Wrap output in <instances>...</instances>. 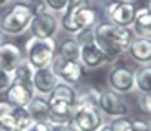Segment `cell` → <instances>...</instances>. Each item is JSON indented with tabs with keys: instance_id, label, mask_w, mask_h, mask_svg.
Here are the masks:
<instances>
[{
	"instance_id": "8fae6325",
	"label": "cell",
	"mask_w": 151,
	"mask_h": 131,
	"mask_svg": "<svg viewBox=\"0 0 151 131\" xmlns=\"http://www.w3.org/2000/svg\"><path fill=\"white\" fill-rule=\"evenodd\" d=\"M35 96V89L33 86L27 82H20L15 80L11 82V86L6 89V100L11 104L13 107H26Z\"/></svg>"
},
{
	"instance_id": "30bf717a",
	"label": "cell",
	"mask_w": 151,
	"mask_h": 131,
	"mask_svg": "<svg viewBox=\"0 0 151 131\" xmlns=\"http://www.w3.org/2000/svg\"><path fill=\"white\" fill-rule=\"evenodd\" d=\"M31 37L37 38H55L60 31V20L58 15L55 13H44V15H35L33 20H31Z\"/></svg>"
},
{
	"instance_id": "8d00e7d4",
	"label": "cell",
	"mask_w": 151,
	"mask_h": 131,
	"mask_svg": "<svg viewBox=\"0 0 151 131\" xmlns=\"http://www.w3.org/2000/svg\"><path fill=\"white\" fill-rule=\"evenodd\" d=\"M4 37H6V35H4L2 31H0V44H4Z\"/></svg>"
},
{
	"instance_id": "7402d4cb",
	"label": "cell",
	"mask_w": 151,
	"mask_h": 131,
	"mask_svg": "<svg viewBox=\"0 0 151 131\" xmlns=\"http://www.w3.org/2000/svg\"><path fill=\"white\" fill-rule=\"evenodd\" d=\"M99 98H100V91L96 89V87H93V86H88L84 91H78L77 106H96L99 107Z\"/></svg>"
},
{
	"instance_id": "f1b7e54d",
	"label": "cell",
	"mask_w": 151,
	"mask_h": 131,
	"mask_svg": "<svg viewBox=\"0 0 151 131\" xmlns=\"http://www.w3.org/2000/svg\"><path fill=\"white\" fill-rule=\"evenodd\" d=\"M75 38L78 40V44H91V42H95V33H93V29H84Z\"/></svg>"
},
{
	"instance_id": "277c9868",
	"label": "cell",
	"mask_w": 151,
	"mask_h": 131,
	"mask_svg": "<svg viewBox=\"0 0 151 131\" xmlns=\"http://www.w3.org/2000/svg\"><path fill=\"white\" fill-rule=\"evenodd\" d=\"M57 57V42L55 38H37L29 37L24 44V58L35 69H42L51 66L53 58Z\"/></svg>"
},
{
	"instance_id": "52a82bcc",
	"label": "cell",
	"mask_w": 151,
	"mask_h": 131,
	"mask_svg": "<svg viewBox=\"0 0 151 131\" xmlns=\"http://www.w3.org/2000/svg\"><path fill=\"white\" fill-rule=\"evenodd\" d=\"M137 4L135 2H122V0H113V2L106 4V17L109 22L120 27H131L135 17H137Z\"/></svg>"
},
{
	"instance_id": "e575fe53",
	"label": "cell",
	"mask_w": 151,
	"mask_h": 131,
	"mask_svg": "<svg viewBox=\"0 0 151 131\" xmlns=\"http://www.w3.org/2000/svg\"><path fill=\"white\" fill-rule=\"evenodd\" d=\"M13 0H0V7H6V6H9Z\"/></svg>"
},
{
	"instance_id": "4316f807",
	"label": "cell",
	"mask_w": 151,
	"mask_h": 131,
	"mask_svg": "<svg viewBox=\"0 0 151 131\" xmlns=\"http://www.w3.org/2000/svg\"><path fill=\"white\" fill-rule=\"evenodd\" d=\"M44 2L47 4V7H49L51 13H55V15H62L64 11L68 9L69 0H44Z\"/></svg>"
},
{
	"instance_id": "d6a6232c",
	"label": "cell",
	"mask_w": 151,
	"mask_h": 131,
	"mask_svg": "<svg viewBox=\"0 0 151 131\" xmlns=\"http://www.w3.org/2000/svg\"><path fill=\"white\" fill-rule=\"evenodd\" d=\"M29 131H49V122H35Z\"/></svg>"
},
{
	"instance_id": "603a6c76",
	"label": "cell",
	"mask_w": 151,
	"mask_h": 131,
	"mask_svg": "<svg viewBox=\"0 0 151 131\" xmlns=\"http://www.w3.org/2000/svg\"><path fill=\"white\" fill-rule=\"evenodd\" d=\"M33 75H35V68L24 58V60L15 68V71H13V78H15V80H20V82H27V84H31V80H33Z\"/></svg>"
},
{
	"instance_id": "4fadbf2b",
	"label": "cell",
	"mask_w": 151,
	"mask_h": 131,
	"mask_svg": "<svg viewBox=\"0 0 151 131\" xmlns=\"http://www.w3.org/2000/svg\"><path fill=\"white\" fill-rule=\"evenodd\" d=\"M80 64L86 69H99L102 66L107 64L106 55L102 53V49L96 46L95 42L91 44H80Z\"/></svg>"
},
{
	"instance_id": "f35d334b",
	"label": "cell",
	"mask_w": 151,
	"mask_h": 131,
	"mask_svg": "<svg viewBox=\"0 0 151 131\" xmlns=\"http://www.w3.org/2000/svg\"><path fill=\"white\" fill-rule=\"evenodd\" d=\"M17 2H24V4H29L31 0H17Z\"/></svg>"
},
{
	"instance_id": "9a60e30c",
	"label": "cell",
	"mask_w": 151,
	"mask_h": 131,
	"mask_svg": "<svg viewBox=\"0 0 151 131\" xmlns=\"http://www.w3.org/2000/svg\"><path fill=\"white\" fill-rule=\"evenodd\" d=\"M24 60V51L20 49L17 44L4 42L0 44V68L13 73L15 68Z\"/></svg>"
},
{
	"instance_id": "ac0fdd59",
	"label": "cell",
	"mask_w": 151,
	"mask_h": 131,
	"mask_svg": "<svg viewBox=\"0 0 151 131\" xmlns=\"http://www.w3.org/2000/svg\"><path fill=\"white\" fill-rule=\"evenodd\" d=\"M26 107H27V111H29L31 118H33L35 122H47V120H49V102H47V96L35 95L33 100H31Z\"/></svg>"
},
{
	"instance_id": "484cf974",
	"label": "cell",
	"mask_w": 151,
	"mask_h": 131,
	"mask_svg": "<svg viewBox=\"0 0 151 131\" xmlns=\"http://www.w3.org/2000/svg\"><path fill=\"white\" fill-rule=\"evenodd\" d=\"M111 127L115 131H131V124H133V118H127V117H115L111 118Z\"/></svg>"
},
{
	"instance_id": "d6986e66",
	"label": "cell",
	"mask_w": 151,
	"mask_h": 131,
	"mask_svg": "<svg viewBox=\"0 0 151 131\" xmlns=\"http://www.w3.org/2000/svg\"><path fill=\"white\" fill-rule=\"evenodd\" d=\"M57 55L66 60H78L80 58V44L75 37L64 38L57 46Z\"/></svg>"
},
{
	"instance_id": "6da1fadb",
	"label": "cell",
	"mask_w": 151,
	"mask_h": 131,
	"mask_svg": "<svg viewBox=\"0 0 151 131\" xmlns=\"http://www.w3.org/2000/svg\"><path fill=\"white\" fill-rule=\"evenodd\" d=\"M93 33H95V44L106 55L107 64H115L122 60L124 55H127L129 42L133 38L131 31L127 27H120L109 20H104L93 27Z\"/></svg>"
},
{
	"instance_id": "7c38bea8",
	"label": "cell",
	"mask_w": 151,
	"mask_h": 131,
	"mask_svg": "<svg viewBox=\"0 0 151 131\" xmlns=\"http://www.w3.org/2000/svg\"><path fill=\"white\" fill-rule=\"evenodd\" d=\"M57 84H58V76L55 75V71L51 69V66L42 68V69H35L33 80H31V86H33V89H35V95L47 96L53 89H55Z\"/></svg>"
},
{
	"instance_id": "83f0119b",
	"label": "cell",
	"mask_w": 151,
	"mask_h": 131,
	"mask_svg": "<svg viewBox=\"0 0 151 131\" xmlns=\"http://www.w3.org/2000/svg\"><path fill=\"white\" fill-rule=\"evenodd\" d=\"M11 82H13V73L0 68V93H6V89L11 86Z\"/></svg>"
},
{
	"instance_id": "d4e9b609",
	"label": "cell",
	"mask_w": 151,
	"mask_h": 131,
	"mask_svg": "<svg viewBox=\"0 0 151 131\" xmlns=\"http://www.w3.org/2000/svg\"><path fill=\"white\" fill-rule=\"evenodd\" d=\"M137 106H138V109H140L142 115L151 117V93H138Z\"/></svg>"
},
{
	"instance_id": "9c48e42d",
	"label": "cell",
	"mask_w": 151,
	"mask_h": 131,
	"mask_svg": "<svg viewBox=\"0 0 151 131\" xmlns=\"http://www.w3.org/2000/svg\"><path fill=\"white\" fill-rule=\"evenodd\" d=\"M51 69L55 71L58 80L77 86L82 80L86 68L80 64V60H66V58H62V57L57 55V57L53 58V62H51Z\"/></svg>"
},
{
	"instance_id": "1f68e13d",
	"label": "cell",
	"mask_w": 151,
	"mask_h": 131,
	"mask_svg": "<svg viewBox=\"0 0 151 131\" xmlns=\"http://www.w3.org/2000/svg\"><path fill=\"white\" fill-rule=\"evenodd\" d=\"M49 122V120H47ZM49 131H75L71 124H58V122H49Z\"/></svg>"
},
{
	"instance_id": "44dd1931",
	"label": "cell",
	"mask_w": 151,
	"mask_h": 131,
	"mask_svg": "<svg viewBox=\"0 0 151 131\" xmlns=\"http://www.w3.org/2000/svg\"><path fill=\"white\" fill-rule=\"evenodd\" d=\"M35 120L31 118L27 107H15L13 111V129L17 131H29L33 127Z\"/></svg>"
},
{
	"instance_id": "cb8c5ba5",
	"label": "cell",
	"mask_w": 151,
	"mask_h": 131,
	"mask_svg": "<svg viewBox=\"0 0 151 131\" xmlns=\"http://www.w3.org/2000/svg\"><path fill=\"white\" fill-rule=\"evenodd\" d=\"M13 111H15V107L7 100L0 102V131L13 129Z\"/></svg>"
},
{
	"instance_id": "d590c367",
	"label": "cell",
	"mask_w": 151,
	"mask_h": 131,
	"mask_svg": "<svg viewBox=\"0 0 151 131\" xmlns=\"http://www.w3.org/2000/svg\"><path fill=\"white\" fill-rule=\"evenodd\" d=\"M95 2H99V4L106 6V4H109V2H113V0H95Z\"/></svg>"
},
{
	"instance_id": "ffe728a7",
	"label": "cell",
	"mask_w": 151,
	"mask_h": 131,
	"mask_svg": "<svg viewBox=\"0 0 151 131\" xmlns=\"http://www.w3.org/2000/svg\"><path fill=\"white\" fill-rule=\"evenodd\" d=\"M135 89L138 93H151V64L135 69Z\"/></svg>"
},
{
	"instance_id": "3957f363",
	"label": "cell",
	"mask_w": 151,
	"mask_h": 131,
	"mask_svg": "<svg viewBox=\"0 0 151 131\" xmlns=\"http://www.w3.org/2000/svg\"><path fill=\"white\" fill-rule=\"evenodd\" d=\"M33 11L29 4L15 2L6 13L0 17V31L6 37H20L26 31H29L31 20H33Z\"/></svg>"
},
{
	"instance_id": "60d3db41",
	"label": "cell",
	"mask_w": 151,
	"mask_h": 131,
	"mask_svg": "<svg viewBox=\"0 0 151 131\" xmlns=\"http://www.w3.org/2000/svg\"><path fill=\"white\" fill-rule=\"evenodd\" d=\"M7 131H17V129H7Z\"/></svg>"
},
{
	"instance_id": "4dcf8cb0",
	"label": "cell",
	"mask_w": 151,
	"mask_h": 131,
	"mask_svg": "<svg viewBox=\"0 0 151 131\" xmlns=\"http://www.w3.org/2000/svg\"><path fill=\"white\" fill-rule=\"evenodd\" d=\"M131 131H151L149 122L142 118H133V124H131Z\"/></svg>"
},
{
	"instance_id": "836d02e7",
	"label": "cell",
	"mask_w": 151,
	"mask_h": 131,
	"mask_svg": "<svg viewBox=\"0 0 151 131\" xmlns=\"http://www.w3.org/2000/svg\"><path fill=\"white\" fill-rule=\"evenodd\" d=\"M99 131H115V129L111 127V124H106V122H104V124L99 127Z\"/></svg>"
},
{
	"instance_id": "7a4b0ae2",
	"label": "cell",
	"mask_w": 151,
	"mask_h": 131,
	"mask_svg": "<svg viewBox=\"0 0 151 131\" xmlns=\"http://www.w3.org/2000/svg\"><path fill=\"white\" fill-rule=\"evenodd\" d=\"M60 29H64L69 37H77L84 29H93L100 22V15L91 4L80 6L75 9H66L62 15H58Z\"/></svg>"
},
{
	"instance_id": "b9f144b4",
	"label": "cell",
	"mask_w": 151,
	"mask_h": 131,
	"mask_svg": "<svg viewBox=\"0 0 151 131\" xmlns=\"http://www.w3.org/2000/svg\"><path fill=\"white\" fill-rule=\"evenodd\" d=\"M149 127H151V122H149Z\"/></svg>"
},
{
	"instance_id": "f546056e",
	"label": "cell",
	"mask_w": 151,
	"mask_h": 131,
	"mask_svg": "<svg viewBox=\"0 0 151 131\" xmlns=\"http://www.w3.org/2000/svg\"><path fill=\"white\" fill-rule=\"evenodd\" d=\"M31 6V11H33V15H44V13H49V7L44 0H35Z\"/></svg>"
},
{
	"instance_id": "ba28073f",
	"label": "cell",
	"mask_w": 151,
	"mask_h": 131,
	"mask_svg": "<svg viewBox=\"0 0 151 131\" xmlns=\"http://www.w3.org/2000/svg\"><path fill=\"white\" fill-rule=\"evenodd\" d=\"M99 109L102 111L104 117H127L131 107L129 102L124 98V95L116 93L113 89H106L100 91V98H99Z\"/></svg>"
},
{
	"instance_id": "5bb4252c",
	"label": "cell",
	"mask_w": 151,
	"mask_h": 131,
	"mask_svg": "<svg viewBox=\"0 0 151 131\" xmlns=\"http://www.w3.org/2000/svg\"><path fill=\"white\" fill-rule=\"evenodd\" d=\"M127 55L138 66L151 64V38H140V37L131 38L129 48H127Z\"/></svg>"
},
{
	"instance_id": "8992f818",
	"label": "cell",
	"mask_w": 151,
	"mask_h": 131,
	"mask_svg": "<svg viewBox=\"0 0 151 131\" xmlns=\"http://www.w3.org/2000/svg\"><path fill=\"white\" fill-rule=\"evenodd\" d=\"M104 124V115L96 106H77L73 109L71 126L75 131H99Z\"/></svg>"
},
{
	"instance_id": "ab89813d",
	"label": "cell",
	"mask_w": 151,
	"mask_h": 131,
	"mask_svg": "<svg viewBox=\"0 0 151 131\" xmlns=\"http://www.w3.org/2000/svg\"><path fill=\"white\" fill-rule=\"evenodd\" d=\"M122 2H135V0H122Z\"/></svg>"
},
{
	"instance_id": "2e32d148",
	"label": "cell",
	"mask_w": 151,
	"mask_h": 131,
	"mask_svg": "<svg viewBox=\"0 0 151 131\" xmlns=\"http://www.w3.org/2000/svg\"><path fill=\"white\" fill-rule=\"evenodd\" d=\"M129 29L133 31L135 37L151 38V13L147 11V7H138L135 22H133V26Z\"/></svg>"
},
{
	"instance_id": "e0dca14e",
	"label": "cell",
	"mask_w": 151,
	"mask_h": 131,
	"mask_svg": "<svg viewBox=\"0 0 151 131\" xmlns=\"http://www.w3.org/2000/svg\"><path fill=\"white\" fill-rule=\"evenodd\" d=\"M77 96H78L77 86L62 82V80H58V84L55 86V89L47 95V98H51V100H64V102H68L71 106H77Z\"/></svg>"
},
{
	"instance_id": "5b68a950",
	"label": "cell",
	"mask_w": 151,
	"mask_h": 131,
	"mask_svg": "<svg viewBox=\"0 0 151 131\" xmlns=\"http://www.w3.org/2000/svg\"><path fill=\"white\" fill-rule=\"evenodd\" d=\"M107 87L120 95H129L135 91V69H131L124 60H118L111 66L106 76Z\"/></svg>"
},
{
	"instance_id": "74e56055",
	"label": "cell",
	"mask_w": 151,
	"mask_h": 131,
	"mask_svg": "<svg viewBox=\"0 0 151 131\" xmlns=\"http://www.w3.org/2000/svg\"><path fill=\"white\" fill-rule=\"evenodd\" d=\"M146 7H147V11H149V13H151V0H149V2H147V6H146Z\"/></svg>"
}]
</instances>
